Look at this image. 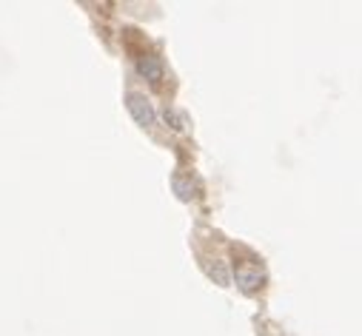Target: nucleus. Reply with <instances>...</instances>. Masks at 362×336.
<instances>
[{
    "instance_id": "obj_1",
    "label": "nucleus",
    "mask_w": 362,
    "mask_h": 336,
    "mask_svg": "<svg viewBox=\"0 0 362 336\" xmlns=\"http://www.w3.org/2000/svg\"><path fill=\"white\" fill-rule=\"evenodd\" d=\"M126 106H129V112H132V117L143 126V128H148V126H154V109H151V103L143 97V95H126Z\"/></svg>"
},
{
    "instance_id": "obj_2",
    "label": "nucleus",
    "mask_w": 362,
    "mask_h": 336,
    "mask_svg": "<svg viewBox=\"0 0 362 336\" xmlns=\"http://www.w3.org/2000/svg\"><path fill=\"white\" fill-rule=\"evenodd\" d=\"M137 68H140V74H146L151 83H160V77H163V66H160V60L157 57H140V63H137Z\"/></svg>"
},
{
    "instance_id": "obj_3",
    "label": "nucleus",
    "mask_w": 362,
    "mask_h": 336,
    "mask_svg": "<svg viewBox=\"0 0 362 336\" xmlns=\"http://www.w3.org/2000/svg\"><path fill=\"white\" fill-rule=\"evenodd\" d=\"M211 277H214L220 285H228V274H226V265H223V263H217V265L211 268Z\"/></svg>"
}]
</instances>
